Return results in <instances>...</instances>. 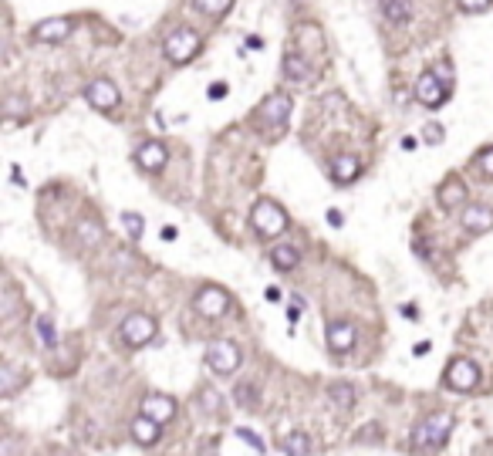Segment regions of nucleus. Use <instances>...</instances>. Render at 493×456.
Wrapping results in <instances>:
<instances>
[{"label":"nucleus","instance_id":"1","mask_svg":"<svg viewBox=\"0 0 493 456\" xmlns=\"http://www.w3.org/2000/svg\"><path fill=\"white\" fill-rule=\"evenodd\" d=\"M453 432V413H432L429 419H422L412 432L415 450H440Z\"/></svg>","mask_w":493,"mask_h":456},{"label":"nucleus","instance_id":"2","mask_svg":"<svg viewBox=\"0 0 493 456\" xmlns=\"http://www.w3.org/2000/svg\"><path fill=\"white\" fill-rule=\"evenodd\" d=\"M162 51L172 65H186V61H193L196 51H199V34H196L193 27H176L166 41H162Z\"/></svg>","mask_w":493,"mask_h":456},{"label":"nucleus","instance_id":"3","mask_svg":"<svg viewBox=\"0 0 493 456\" xmlns=\"http://www.w3.org/2000/svg\"><path fill=\"white\" fill-rule=\"evenodd\" d=\"M250 223L260 237H281L287 230V213L274 200H260L254 213H250Z\"/></svg>","mask_w":493,"mask_h":456},{"label":"nucleus","instance_id":"4","mask_svg":"<svg viewBox=\"0 0 493 456\" xmlns=\"http://www.w3.org/2000/svg\"><path fill=\"white\" fill-rule=\"evenodd\" d=\"M207 365L213 368V372H217V375H230V372H237V368H240V348H237L234 341H227V338L209 341Z\"/></svg>","mask_w":493,"mask_h":456},{"label":"nucleus","instance_id":"5","mask_svg":"<svg viewBox=\"0 0 493 456\" xmlns=\"http://www.w3.org/2000/svg\"><path fill=\"white\" fill-rule=\"evenodd\" d=\"M446 385L456 392H473L480 385V365L469 358H453L446 368Z\"/></svg>","mask_w":493,"mask_h":456},{"label":"nucleus","instance_id":"6","mask_svg":"<svg viewBox=\"0 0 493 456\" xmlns=\"http://www.w3.org/2000/svg\"><path fill=\"white\" fill-rule=\"evenodd\" d=\"M415 98L426 108H442V102L450 98V81L440 78L436 71H426L422 78L415 81Z\"/></svg>","mask_w":493,"mask_h":456},{"label":"nucleus","instance_id":"7","mask_svg":"<svg viewBox=\"0 0 493 456\" xmlns=\"http://www.w3.org/2000/svg\"><path fill=\"white\" fill-rule=\"evenodd\" d=\"M122 338L129 341L132 348H139V345H149V341L156 338V321L149 318V314H129L125 321H122Z\"/></svg>","mask_w":493,"mask_h":456},{"label":"nucleus","instance_id":"8","mask_svg":"<svg viewBox=\"0 0 493 456\" xmlns=\"http://www.w3.org/2000/svg\"><path fill=\"white\" fill-rule=\"evenodd\" d=\"M287 115H291V95L287 91H274V95H267L264 98V105H260L257 118L264 122V125H271V129H281L287 122Z\"/></svg>","mask_w":493,"mask_h":456},{"label":"nucleus","instance_id":"9","mask_svg":"<svg viewBox=\"0 0 493 456\" xmlns=\"http://www.w3.org/2000/svg\"><path fill=\"white\" fill-rule=\"evenodd\" d=\"M193 308L203 314V318H220V314L230 308V294H227L223 287H203V291L193 298Z\"/></svg>","mask_w":493,"mask_h":456},{"label":"nucleus","instance_id":"10","mask_svg":"<svg viewBox=\"0 0 493 456\" xmlns=\"http://www.w3.org/2000/svg\"><path fill=\"white\" fill-rule=\"evenodd\" d=\"M85 98H88L91 108H98V112H112V108L118 105V88L108 78H91L88 88H85Z\"/></svg>","mask_w":493,"mask_h":456},{"label":"nucleus","instance_id":"11","mask_svg":"<svg viewBox=\"0 0 493 456\" xmlns=\"http://www.w3.org/2000/svg\"><path fill=\"white\" fill-rule=\"evenodd\" d=\"M460 223H463L467 234H487V230H493V209L487 203H469L460 213Z\"/></svg>","mask_w":493,"mask_h":456},{"label":"nucleus","instance_id":"12","mask_svg":"<svg viewBox=\"0 0 493 456\" xmlns=\"http://www.w3.org/2000/svg\"><path fill=\"white\" fill-rule=\"evenodd\" d=\"M325 335H328V348L338 352V355L351 352V348H355V341H358V331H355L351 321H331Z\"/></svg>","mask_w":493,"mask_h":456},{"label":"nucleus","instance_id":"13","mask_svg":"<svg viewBox=\"0 0 493 456\" xmlns=\"http://www.w3.org/2000/svg\"><path fill=\"white\" fill-rule=\"evenodd\" d=\"M142 416H149L152 423H159V426H166L169 419L176 416V399H172V395H145Z\"/></svg>","mask_w":493,"mask_h":456},{"label":"nucleus","instance_id":"14","mask_svg":"<svg viewBox=\"0 0 493 456\" xmlns=\"http://www.w3.org/2000/svg\"><path fill=\"white\" fill-rule=\"evenodd\" d=\"M166 159H169V152L162 142H142L135 149V162H139V170H145V172H159L166 166Z\"/></svg>","mask_w":493,"mask_h":456},{"label":"nucleus","instance_id":"15","mask_svg":"<svg viewBox=\"0 0 493 456\" xmlns=\"http://www.w3.org/2000/svg\"><path fill=\"white\" fill-rule=\"evenodd\" d=\"M68 34H71V21H68V17H48V21H41V24L34 27V38L51 41V44L65 41Z\"/></svg>","mask_w":493,"mask_h":456},{"label":"nucleus","instance_id":"16","mask_svg":"<svg viewBox=\"0 0 493 456\" xmlns=\"http://www.w3.org/2000/svg\"><path fill=\"white\" fill-rule=\"evenodd\" d=\"M75 234H78L81 247L95 250V247H102V240H105V227H102L98 220H95V217H81L78 227H75Z\"/></svg>","mask_w":493,"mask_h":456},{"label":"nucleus","instance_id":"17","mask_svg":"<svg viewBox=\"0 0 493 456\" xmlns=\"http://www.w3.org/2000/svg\"><path fill=\"white\" fill-rule=\"evenodd\" d=\"M284 75L291 81H311L314 78V68L308 65V58L301 51H287L284 54Z\"/></svg>","mask_w":493,"mask_h":456},{"label":"nucleus","instance_id":"18","mask_svg":"<svg viewBox=\"0 0 493 456\" xmlns=\"http://www.w3.org/2000/svg\"><path fill=\"white\" fill-rule=\"evenodd\" d=\"M132 436H135V443L139 446H156L159 436H162V426L152 423L149 416H135V423H132Z\"/></svg>","mask_w":493,"mask_h":456},{"label":"nucleus","instance_id":"19","mask_svg":"<svg viewBox=\"0 0 493 456\" xmlns=\"http://www.w3.org/2000/svg\"><path fill=\"white\" fill-rule=\"evenodd\" d=\"M358 172H362V162H358L355 156H335V159H331V180L341 182V186L351 182Z\"/></svg>","mask_w":493,"mask_h":456},{"label":"nucleus","instance_id":"20","mask_svg":"<svg viewBox=\"0 0 493 456\" xmlns=\"http://www.w3.org/2000/svg\"><path fill=\"white\" fill-rule=\"evenodd\" d=\"M460 203H467V186L460 180H446L440 186V207L442 209H460Z\"/></svg>","mask_w":493,"mask_h":456},{"label":"nucleus","instance_id":"21","mask_svg":"<svg viewBox=\"0 0 493 456\" xmlns=\"http://www.w3.org/2000/svg\"><path fill=\"white\" fill-rule=\"evenodd\" d=\"M271 261L277 271H294L298 267V247H291V244H277V247L271 250Z\"/></svg>","mask_w":493,"mask_h":456},{"label":"nucleus","instance_id":"22","mask_svg":"<svg viewBox=\"0 0 493 456\" xmlns=\"http://www.w3.org/2000/svg\"><path fill=\"white\" fill-rule=\"evenodd\" d=\"M281 450H284L287 456H308V450H311V440H308V432H291V436H284V440H281Z\"/></svg>","mask_w":493,"mask_h":456},{"label":"nucleus","instance_id":"23","mask_svg":"<svg viewBox=\"0 0 493 456\" xmlns=\"http://www.w3.org/2000/svg\"><path fill=\"white\" fill-rule=\"evenodd\" d=\"M21 382H24V378H21V372H17L11 362L0 365V395H14Z\"/></svg>","mask_w":493,"mask_h":456},{"label":"nucleus","instance_id":"24","mask_svg":"<svg viewBox=\"0 0 493 456\" xmlns=\"http://www.w3.org/2000/svg\"><path fill=\"white\" fill-rule=\"evenodd\" d=\"M412 14V0H385V17L392 24H405Z\"/></svg>","mask_w":493,"mask_h":456},{"label":"nucleus","instance_id":"25","mask_svg":"<svg viewBox=\"0 0 493 456\" xmlns=\"http://www.w3.org/2000/svg\"><path fill=\"white\" fill-rule=\"evenodd\" d=\"M328 395H331V403H335L338 409H351V405H355V389H351L348 382H335V385L328 389Z\"/></svg>","mask_w":493,"mask_h":456},{"label":"nucleus","instance_id":"26","mask_svg":"<svg viewBox=\"0 0 493 456\" xmlns=\"http://www.w3.org/2000/svg\"><path fill=\"white\" fill-rule=\"evenodd\" d=\"M234 399L240 405H246V409H257L260 405V395H257V385H254V382H237Z\"/></svg>","mask_w":493,"mask_h":456},{"label":"nucleus","instance_id":"27","mask_svg":"<svg viewBox=\"0 0 493 456\" xmlns=\"http://www.w3.org/2000/svg\"><path fill=\"white\" fill-rule=\"evenodd\" d=\"M193 7L196 11H203V14H209V17H223V14L234 7V0H193Z\"/></svg>","mask_w":493,"mask_h":456},{"label":"nucleus","instance_id":"28","mask_svg":"<svg viewBox=\"0 0 493 456\" xmlns=\"http://www.w3.org/2000/svg\"><path fill=\"white\" fill-rule=\"evenodd\" d=\"M122 223H125V230H129L132 240H139L145 230V220H142V213H122Z\"/></svg>","mask_w":493,"mask_h":456},{"label":"nucleus","instance_id":"29","mask_svg":"<svg viewBox=\"0 0 493 456\" xmlns=\"http://www.w3.org/2000/svg\"><path fill=\"white\" fill-rule=\"evenodd\" d=\"M34 325H38V331H41V338H44V345H48V348H54V345H58V331H54L51 318H44V314H41Z\"/></svg>","mask_w":493,"mask_h":456},{"label":"nucleus","instance_id":"30","mask_svg":"<svg viewBox=\"0 0 493 456\" xmlns=\"http://www.w3.org/2000/svg\"><path fill=\"white\" fill-rule=\"evenodd\" d=\"M199 403H203V413H217L220 409V395L207 385V389H199Z\"/></svg>","mask_w":493,"mask_h":456},{"label":"nucleus","instance_id":"31","mask_svg":"<svg viewBox=\"0 0 493 456\" xmlns=\"http://www.w3.org/2000/svg\"><path fill=\"white\" fill-rule=\"evenodd\" d=\"M477 166H480L483 176H490V180H493V145H490V149H483L480 156H477Z\"/></svg>","mask_w":493,"mask_h":456},{"label":"nucleus","instance_id":"32","mask_svg":"<svg viewBox=\"0 0 493 456\" xmlns=\"http://www.w3.org/2000/svg\"><path fill=\"white\" fill-rule=\"evenodd\" d=\"M422 139H426L429 145H440L442 139H446V135H442V125H426V129H422Z\"/></svg>","mask_w":493,"mask_h":456},{"label":"nucleus","instance_id":"33","mask_svg":"<svg viewBox=\"0 0 493 456\" xmlns=\"http://www.w3.org/2000/svg\"><path fill=\"white\" fill-rule=\"evenodd\" d=\"M490 4L493 0H460V7H463L467 14H480V11H487Z\"/></svg>","mask_w":493,"mask_h":456},{"label":"nucleus","instance_id":"34","mask_svg":"<svg viewBox=\"0 0 493 456\" xmlns=\"http://www.w3.org/2000/svg\"><path fill=\"white\" fill-rule=\"evenodd\" d=\"M237 436H240L244 443H250V446H254L257 453H264V443H260V436H257V432H250V430H237Z\"/></svg>","mask_w":493,"mask_h":456},{"label":"nucleus","instance_id":"35","mask_svg":"<svg viewBox=\"0 0 493 456\" xmlns=\"http://www.w3.org/2000/svg\"><path fill=\"white\" fill-rule=\"evenodd\" d=\"M227 91H230V88H227L223 81H217V85H209V88H207V95H209V98H227Z\"/></svg>","mask_w":493,"mask_h":456},{"label":"nucleus","instance_id":"36","mask_svg":"<svg viewBox=\"0 0 493 456\" xmlns=\"http://www.w3.org/2000/svg\"><path fill=\"white\" fill-rule=\"evenodd\" d=\"M301 308H304V304H301V301H294V304H291V311H287V318H291V325H298V318H301Z\"/></svg>","mask_w":493,"mask_h":456},{"label":"nucleus","instance_id":"37","mask_svg":"<svg viewBox=\"0 0 493 456\" xmlns=\"http://www.w3.org/2000/svg\"><path fill=\"white\" fill-rule=\"evenodd\" d=\"M328 220H331V227H341V209H328Z\"/></svg>","mask_w":493,"mask_h":456},{"label":"nucleus","instance_id":"38","mask_svg":"<svg viewBox=\"0 0 493 456\" xmlns=\"http://www.w3.org/2000/svg\"><path fill=\"white\" fill-rule=\"evenodd\" d=\"M264 298H267V301H281V291H277V287H267V291H264Z\"/></svg>","mask_w":493,"mask_h":456},{"label":"nucleus","instance_id":"39","mask_svg":"<svg viewBox=\"0 0 493 456\" xmlns=\"http://www.w3.org/2000/svg\"><path fill=\"white\" fill-rule=\"evenodd\" d=\"M4 456H14V440L11 436H4Z\"/></svg>","mask_w":493,"mask_h":456},{"label":"nucleus","instance_id":"40","mask_svg":"<svg viewBox=\"0 0 493 456\" xmlns=\"http://www.w3.org/2000/svg\"><path fill=\"white\" fill-rule=\"evenodd\" d=\"M429 348H432V345H429V341H419V345H415L412 352H415V355H426V352H429Z\"/></svg>","mask_w":493,"mask_h":456},{"label":"nucleus","instance_id":"41","mask_svg":"<svg viewBox=\"0 0 493 456\" xmlns=\"http://www.w3.org/2000/svg\"><path fill=\"white\" fill-rule=\"evenodd\" d=\"M403 314H405V318H415L419 311H415V304H403Z\"/></svg>","mask_w":493,"mask_h":456},{"label":"nucleus","instance_id":"42","mask_svg":"<svg viewBox=\"0 0 493 456\" xmlns=\"http://www.w3.org/2000/svg\"><path fill=\"white\" fill-rule=\"evenodd\" d=\"M162 240H176V227H166L162 230Z\"/></svg>","mask_w":493,"mask_h":456},{"label":"nucleus","instance_id":"43","mask_svg":"<svg viewBox=\"0 0 493 456\" xmlns=\"http://www.w3.org/2000/svg\"><path fill=\"white\" fill-rule=\"evenodd\" d=\"M203 456H213V440H209V443L203 446Z\"/></svg>","mask_w":493,"mask_h":456}]
</instances>
